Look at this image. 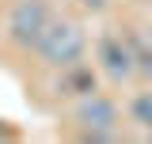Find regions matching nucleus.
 <instances>
[{"label":"nucleus","instance_id":"obj_1","mask_svg":"<svg viewBox=\"0 0 152 144\" xmlns=\"http://www.w3.org/2000/svg\"><path fill=\"white\" fill-rule=\"evenodd\" d=\"M31 57H34L42 68H50V72H61V68H69V65H80V61L88 57V34H84V27H80L76 19L53 12V19L46 23V31L38 34Z\"/></svg>","mask_w":152,"mask_h":144},{"label":"nucleus","instance_id":"obj_2","mask_svg":"<svg viewBox=\"0 0 152 144\" xmlns=\"http://www.w3.org/2000/svg\"><path fill=\"white\" fill-rule=\"evenodd\" d=\"M69 121L80 129L84 140H114L118 137V125H122V110L110 95L95 87L88 95H76L72 110H69Z\"/></svg>","mask_w":152,"mask_h":144},{"label":"nucleus","instance_id":"obj_3","mask_svg":"<svg viewBox=\"0 0 152 144\" xmlns=\"http://www.w3.org/2000/svg\"><path fill=\"white\" fill-rule=\"evenodd\" d=\"M50 19H53L50 0H12V8L4 15V42L19 53H31Z\"/></svg>","mask_w":152,"mask_h":144},{"label":"nucleus","instance_id":"obj_4","mask_svg":"<svg viewBox=\"0 0 152 144\" xmlns=\"http://www.w3.org/2000/svg\"><path fill=\"white\" fill-rule=\"evenodd\" d=\"M95 65H99V72L110 80V84H129L133 76H137V53H133V42L122 34H114V31H107V34H99V42H95Z\"/></svg>","mask_w":152,"mask_h":144},{"label":"nucleus","instance_id":"obj_5","mask_svg":"<svg viewBox=\"0 0 152 144\" xmlns=\"http://www.w3.org/2000/svg\"><path fill=\"white\" fill-rule=\"evenodd\" d=\"M95 87H99V76H95V68L88 61L61 68V76H57V84H53V91L61 99H76V95H88V91H95Z\"/></svg>","mask_w":152,"mask_h":144},{"label":"nucleus","instance_id":"obj_6","mask_svg":"<svg viewBox=\"0 0 152 144\" xmlns=\"http://www.w3.org/2000/svg\"><path fill=\"white\" fill-rule=\"evenodd\" d=\"M126 114H129V121L137 129H152V91H137L129 99V110Z\"/></svg>","mask_w":152,"mask_h":144},{"label":"nucleus","instance_id":"obj_7","mask_svg":"<svg viewBox=\"0 0 152 144\" xmlns=\"http://www.w3.org/2000/svg\"><path fill=\"white\" fill-rule=\"evenodd\" d=\"M133 53H137V72H145V76L152 80V38L148 34L133 38Z\"/></svg>","mask_w":152,"mask_h":144},{"label":"nucleus","instance_id":"obj_8","mask_svg":"<svg viewBox=\"0 0 152 144\" xmlns=\"http://www.w3.org/2000/svg\"><path fill=\"white\" fill-rule=\"evenodd\" d=\"M107 4L110 0H80V8H88V12H107Z\"/></svg>","mask_w":152,"mask_h":144}]
</instances>
